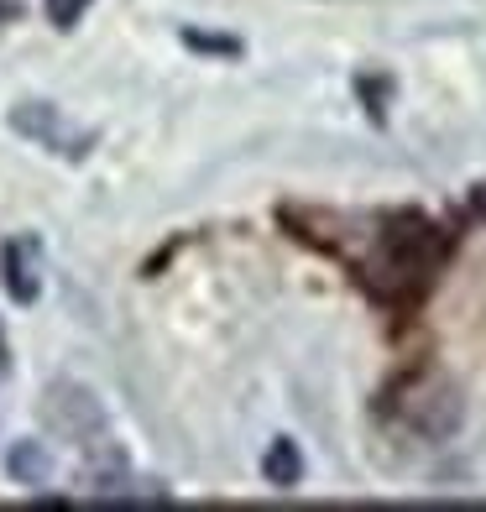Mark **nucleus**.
<instances>
[{"mask_svg": "<svg viewBox=\"0 0 486 512\" xmlns=\"http://www.w3.org/2000/svg\"><path fill=\"white\" fill-rule=\"evenodd\" d=\"M42 418H48V424H53L63 439H74L84 455L115 450V445H110V424H105L100 398H95L89 387H79V382H53L48 398H42Z\"/></svg>", "mask_w": 486, "mask_h": 512, "instance_id": "nucleus-1", "label": "nucleus"}, {"mask_svg": "<svg viewBox=\"0 0 486 512\" xmlns=\"http://www.w3.org/2000/svg\"><path fill=\"white\" fill-rule=\"evenodd\" d=\"M6 126H11L16 136H27L32 147L63 157V162H84L89 152H95V142H100L89 126H74V121H68L58 105H48V100H21V105H11Z\"/></svg>", "mask_w": 486, "mask_h": 512, "instance_id": "nucleus-2", "label": "nucleus"}, {"mask_svg": "<svg viewBox=\"0 0 486 512\" xmlns=\"http://www.w3.org/2000/svg\"><path fill=\"white\" fill-rule=\"evenodd\" d=\"M0 277H6L11 304H21V309L37 304L42 298V246H37V236H11L0 246Z\"/></svg>", "mask_w": 486, "mask_h": 512, "instance_id": "nucleus-3", "label": "nucleus"}, {"mask_svg": "<svg viewBox=\"0 0 486 512\" xmlns=\"http://www.w3.org/2000/svg\"><path fill=\"white\" fill-rule=\"evenodd\" d=\"M6 471H11L16 486H48V481H53V455H48V445L21 439V445L6 455Z\"/></svg>", "mask_w": 486, "mask_h": 512, "instance_id": "nucleus-4", "label": "nucleus"}, {"mask_svg": "<svg viewBox=\"0 0 486 512\" xmlns=\"http://www.w3.org/2000/svg\"><path fill=\"white\" fill-rule=\"evenodd\" d=\"M262 476L277 492H293V486L304 481V455H298L293 439H272V450L262 455Z\"/></svg>", "mask_w": 486, "mask_h": 512, "instance_id": "nucleus-5", "label": "nucleus"}, {"mask_svg": "<svg viewBox=\"0 0 486 512\" xmlns=\"http://www.w3.org/2000/svg\"><path fill=\"white\" fill-rule=\"evenodd\" d=\"M95 6V0H42V11H48V21L58 32H68V27H79L84 21V11Z\"/></svg>", "mask_w": 486, "mask_h": 512, "instance_id": "nucleus-6", "label": "nucleus"}]
</instances>
